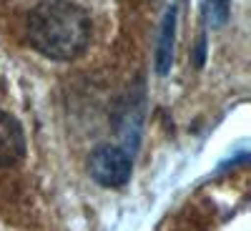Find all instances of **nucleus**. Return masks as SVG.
Returning a JSON list of instances; mask_svg holds the SVG:
<instances>
[{
    "label": "nucleus",
    "instance_id": "nucleus-4",
    "mask_svg": "<svg viewBox=\"0 0 251 231\" xmlns=\"http://www.w3.org/2000/svg\"><path fill=\"white\" fill-rule=\"evenodd\" d=\"M174 40H176V5H171L163 15V26L156 46V73L166 76L174 66Z\"/></svg>",
    "mask_w": 251,
    "mask_h": 231
},
{
    "label": "nucleus",
    "instance_id": "nucleus-3",
    "mask_svg": "<svg viewBox=\"0 0 251 231\" xmlns=\"http://www.w3.org/2000/svg\"><path fill=\"white\" fill-rule=\"evenodd\" d=\"M23 156H25L23 128L10 113L0 111V166H15Z\"/></svg>",
    "mask_w": 251,
    "mask_h": 231
},
{
    "label": "nucleus",
    "instance_id": "nucleus-2",
    "mask_svg": "<svg viewBox=\"0 0 251 231\" xmlns=\"http://www.w3.org/2000/svg\"><path fill=\"white\" fill-rule=\"evenodd\" d=\"M131 169H133V163H131L128 154L123 149H118V146H111V143L98 146L88 158V171H91L93 181L103 188L126 186L131 179Z\"/></svg>",
    "mask_w": 251,
    "mask_h": 231
},
{
    "label": "nucleus",
    "instance_id": "nucleus-5",
    "mask_svg": "<svg viewBox=\"0 0 251 231\" xmlns=\"http://www.w3.org/2000/svg\"><path fill=\"white\" fill-rule=\"evenodd\" d=\"M201 10H203L206 20H208L214 28H221L226 20H228L231 3H228V0H201Z\"/></svg>",
    "mask_w": 251,
    "mask_h": 231
},
{
    "label": "nucleus",
    "instance_id": "nucleus-6",
    "mask_svg": "<svg viewBox=\"0 0 251 231\" xmlns=\"http://www.w3.org/2000/svg\"><path fill=\"white\" fill-rule=\"evenodd\" d=\"M203 51H206V38H199V48H196V66H203Z\"/></svg>",
    "mask_w": 251,
    "mask_h": 231
},
{
    "label": "nucleus",
    "instance_id": "nucleus-1",
    "mask_svg": "<svg viewBox=\"0 0 251 231\" xmlns=\"http://www.w3.org/2000/svg\"><path fill=\"white\" fill-rule=\"evenodd\" d=\"M28 40L40 55L71 60L91 43V15L71 0H46L28 15Z\"/></svg>",
    "mask_w": 251,
    "mask_h": 231
}]
</instances>
